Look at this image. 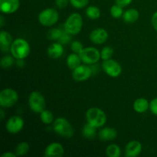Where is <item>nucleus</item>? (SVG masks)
<instances>
[{"instance_id": "1", "label": "nucleus", "mask_w": 157, "mask_h": 157, "mask_svg": "<svg viewBox=\"0 0 157 157\" xmlns=\"http://www.w3.org/2000/svg\"><path fill=\"white\" fill-rule=\"evenodd\" d=\"M10 51L15 58L24 59L30 53V46L27 41L23 38H17L12 42Z\"/></svg>"}, {"instance_id": "2", "label": "nucleus", "mask_w": 157, "mask_h": 157, "mask_svg": "<svg viewBox=\"0 0 157 157\" xmlns=\"http://www.w3.org/2000/svg\"><path fill=\"white\" fill-rule=\"evenodd\" d=\"M86 118L87 123L94 126L97 128L103 127L107 121V116L105 113L98 107H92L87 110L86 113Z\"/></svg>"}, {"instance_id": "3", "label": "nucleus", "mask_w": 157, "mask_h": 157, "mask_svg": "<svg viewBox=\"0 0 157 157\" xmlns=\"http://www.w3.org/2000/svg\"><path fill=\"white\" fill-rule=\"evenodd\" d=\"M54 130L60 136L64 138H71L73 136L75 130L71 124L63 117L57 118L54 122Z\"/></svg>"}, {"instance_id": "4", "label": "nucleus", "mask_w": 157, "mask_h": 157, "mask_svg": "<svg viewBox=\"0 0 157 157\" xmlns=\"http://www.w3.org/2000/svg\"><path fill=\"white\" fill-rule=\"evenodd\" d=\"M83 25L82 17L78 13H73L67 18L64 23V29L71 35H78Z\"/></svg>"}, {"instance_id": "5", "label": "nucleus", "mask_w": 157, "mask_h": 157, "mask_svg": "<svg viewBox=\"0 0 157 157\" xmlns=\"http://www.w3.org/2000/svg\"><path fill=\"white\" fill-rule=\"evenodd\" d=\"M29 104L31 110L41 113L45 108V100L40 92L34 91L29 95Z\"/></svg>"}, {"instance_id": "6", "label": "nucleus", "mask_w": 157, "mask_h": 157, "mask_svg": "<svg viewBox=\"0 0 157 157\" xmlns=\"http://www.w3.org/2000/svg\"><path fill=\"white\" fill-rule=\"evenodd\" d=\"M59 18L58 12L55 9H46L40 12L38 15L39 22L44 26H52L55 25Z\"/></svg>"}, {"instance_id": "7", "label": "nucleus", "mask_w": 157, "mask_h": 157, "mask_svg": "<svg viewBox=\"0 0 157 157\" xmlns=\"http://www.w3.org/2000/svg\"><path fill=\"white\" fill-rule=\"evenodd\" d=\"M18 95L12 88L4 89L0 93V105L2 107H10L16 104Z\"/></svg>"}, {"instance_id": "8", "label": "nucleus", "mask_w": 157, "mask_h": 157, "mask_svg": "<svg viewBox=\"0 0 157 157\" xmlns=\"http://www.w3.org/2000/svg\"><path fill=\"white\" fill-rule=\"evenodd\" d=\"M81 61L87 64H95L101 58V52L95 48L89 47L83 49L79 54Z\"/></svg>"}, {"instance_id": "9", "label": "nucleus", "mask_w": 157, "mask_h": 157, "mask_svg": "<svg viewBox=\"0 0 157 157\" xmlns=\"http://www.w3.org/2000/svg\"><path fill=\"white\" fill-rule=\"evenodd\" d=\"M102 67L104 71L112 78H117L122 72V67H121V64L112 59L104 61L102 64Z\"/></svg>"}, {"instance_id": "10", "label": "nucleus", "mask_w": 157, "mask_h": 157, "mask_svg": "<svg viewBox=\"0 0 157 157\" xmlns=\"http://www.w3.org/2000/svg\"><path fill=\"white\" fill-rule=\"evenodd\" d=\"M6 129L10 133H18L24 127V121L21 117L13 116L8 120L6 123Z\"/></svg>"}, {"instance_id": "11", "label": "nucleus", "mask_w": 157, "mask_h": 157, "mask_svg": "<svg viewBox=\"0 0 157 157\" xmlns=\"http://www.w3.org/2000/svg\"><path fill=\"white\" fill-rule=\"evenodd\" d=\"M92 74V71L88 66L80 65L72 72V78L77 81H84L88 79Z\"/></svg>"}, {"instance_id": "12", "label": "nucleus", "mask_w": 157, "mask_h": 157, "mask_svg": "<svg viewBox=\"0 0 157 157\" xmlns=\"http://www.w3.org/2000/svg\"><path fill=\"white\" fill-rule=\"evenodd\" d=\"M19 6V0H0V9L3 13H14L18 10Z\"/></svg>"}, {"instance_id": "13", "label": "nucleus", "mask_w": 157, "mask_h": 157, "mask_svg": "<svg viewBox=\"0 0 157 157\" xmlns=\"http://www.w3.org/2000/svg\"><path fill=\"white\" fill-rule=\"evenodd\" d=\"M107 38H108V33L105 29L101 28L94 29L90 34V40L94 44H103L107 41Z\"/></svg>"}, {"instance_id": "14", "label": "nucleus", "mask_w": 157, "mask_h": 157, "mask_svg": "<svg viewBox=\"0 0 157 157\" xmlns=\"http://www.w3.org/2000/svg\"><path fill=\"white\" fill-rule=\"evenodd\" d=\"M64 147L59 143H52L45 149L44 156L46 157H61L64 154Z\"/></svg>"}, {"instance_id": "15", "label": "nucleus", "mask_w": 157, "mask_h": 157, "mask_svg": "<svg viewBox=\"0 0 157 157\" xmlns=\"http://www.w3.org/2000/svg\"><path fill=\"white\" fill-rule=\"evenodd\" d=\"M142 145L139 141L133 140L128 143L125 147V156L127 157H136L140 154Z\"/></svg>"}, {"instance_id": "16", "label": "nucleus", "mask_w": 157, "mask_h": 157, "mask_svg": "<svg viewBox=\"0 0 157 157\" xmlns=\"http://www.w3.org/2000/svg\"><path fill=\"white\" fill-rule=\"evenodd\" d=\"M48 55L52 59H57L60 58L64 53V48L61 43H53L51 44L47 50Z\"/></svg>"}, {"instance_id": "17", "label": "nucleus", "mask_w": 157, "mask_h": 157, "mask_svg": "<svg viewBox=\"0 0 157 157\" xmlns=\"http://www.w3.org/2000/svg\"><path fill=\"white\" fill-rule=\"evenodd\" d=\"M99 138L102 141L113 140L117 136V131L112 127H104L99 132Z\"/></svg>"}, {"instance_id": "18", "label": "nucleus", "mask_w": 157, "mask_h": 157, "mask_svg": "<svg viewBox=\"0 0 157 157\" xmlns=\"http://www.w3.org/2000/svg\"><path fill=\"white\" fill-rule=\"evenodd\" d=\"M12 37L9 32L6 31H2L0 33V43H1V49L3 52L8 51L11 48L12 42Z\"/></svg>"}, {"instance_id": "19", "label": "nucleus", "mask_w": 157, "mask_h": 157, "mask_svg": "<svg viewBox=\"0 0 157 157\" xmlns=\"http://www.w3.org/2000/svg\"><path fill=\"white\" fill-rule=\"evenodd\" d=\"M150 107L148 101L145 98H139L133 103V109L138 113H144Z\"/></svg>"}, {"instance_id": "20", "label": "nucleus", "mask_w": 157, "mask_h": 157, "mask_svg": "<svg viewBox=\"0 0 157 157\" xmlns=\"http://www.w3.org/2000/svg\"><path fill=\"white\" fill-rule=\"evenodd\" d=\"M82 134L84 137L86 138V139L94 140L97 134V127L87 123L83 127Z\"/></svg>"}, {"instance_id": "21", "label": "nucleus", "mask_w": 157, "mask_h": 157, "mask_svg": "<svg viewBox=\"0 0 157 157\" xmlns=\"http://www.w3.org/2000/svg\"><path fill=\"white\" fill-rule=\"evenodd\" d=\"M81 61H81L79 55H78L76 53L71 54L67 58V64L69 68L71 70H75V68L79 67L81 65Z\"/></svg>"}, {"instance_id": "22", "label": "nucleus", "mask_w": 157, "mask_h": 157, "mask_svg": "<svg viewBox=\"0 0 157 157\" xmlns=\"http://www.w3.org/2000/svg\"><path fill=\"white\" fill-rule=\"evenodd\" d=\"M123 18L127 23H133L139 18V12L136 9H128L124 13Z\"/></svg>"}, {"instance_id": "23", "label": "nucleus", "mask_w": 157, "mask_h": 157, "mask_svg": "<svg viewBox=\"0 0 157 157\" xmlns=\"http://www.w3.org/2000/svg\"><path fill=\"white\" fill-rule=\"evenodd\" d=\"M106 153L109 157H120L121 155V150L117 144H111L107 147Z\"/></svg>"}, {"instance_id": "24", "label": "nucleus", "mask_w": 157, "mask_h": 157, "mask_svg": "<svg viewBox=\"0 0 157 157\" xmlns=\"http://www.w3.org/2000/svg\"><path fill=\"white\" fill-rule=\"evenodd\" d=\"M86 15L90 19H97L101 16V11L96 6H89L86 9Z\"/></svg>"}, {"instance_id": "25", "label": "nucleus", "mask_w": 157, "mask_h": 157, "mask_svg": "<svg viewBox=\"0 0 157 157\" xmlns=\"http://www.w3.org/2000/svg\"><path fill=\"white\" fill-rule=\"evenodd\" d=\"M29 145L28 143L25 142H22L20 143L19 144H18L15 148V154L16 156H24L25 155L26 153L29 152Z\"/></svg>"}, {"instance_id": "26", "label": "nucleus", "mask_w": 157, "mask_h": 157, "mask_svg": "<svg viewBox=\"0 0 157 157\" xmlns=\"http://www.w3.org/2000/svg\"><path fill=\"white\" fill-rule=\"evenodd\" d=\"M40 118H41V121H42L44 124H49L53 122L54 121V115L49 110H44L40 114Z\"/></svg>"}, {"instance_id": "27", "label": "nucleus", "mask_w": 157, "mask_h": 157, "mask_svg": "<svg viewBox=\"0 0 157 157\" xmlns=\"http://www.w3.org/2000/svg\"><path fill=\"white\" fill-rule=\"evenodd\" d=\"M113 50L112 48L109 47V46L104 47L101 52V59H103L104 61L110 59L112 57V55H113Z\"/></svg>"}, {"instance_id": "28", "label": "nucleus", "mask_w": 157, "mask_h": 157, "mask_svg": "<svg viewBox=\"0 0 157 157\" xmlns=\"http://www.w3.org/2000/svg\"><path fill=\"white\" fill-rule=\"evenodd\" d=\"M122 8L123 7L118 6L117 4H116V5H114V6H112L111 9H110V14H111L112 16L115 18H121V17L124 15V13H123Z\"/></svg>"}, {"instance_id": "29", "label": "nucleus", "mask_w": 157, "mask_h": 157, "mask_svg": "<svg viewBox=\"0 0 157 157\" xmlns=\"http://www.w3.org/2000/svg\"><path fill=\"white\" fill-rule=\"evenodd\" d=\"M62 31L58 29H53L48 33V38L51 40H58L62 35Z\"/></svg>"}, {"instance_id": "30", "label": "nucleus", "mask_w": 157, "mask_h": 157, "mask_svg": "<svg viewBox=\"0 0 157 157\" xmlns=\"http://www.w3.org/2000/svg\"><path fill=\"white\" fill-rule=\"evenodd\" d=\"M70 2L76 9H82L87 6L89 0H70Z\"/></svg>"}, {"instance_id": "31", "label": "nucleus", "mask_w": 157, "mask_h": 157, "mask_svg": "<svg viewBox=\"0 0 157 157\" xmlns=\"http://www.w3.org/2000/svg\"><path fill=\"white\" fill-rule=\"evenodd\" d=\"M14 61L13 58L11 56H5L1 59V66L3 68H7V67H11L13 64Z\"/></svg>"}, {"instance_id": "32", "label": "nucleus", "mask_w": 157, "mask_h": 157, "mask_svg": "<svg viewBox=\"0 0 157 157\" xmlns=\"http://www.w3.org/2000/svg\"><path fill=\"white\" fill-rule=\"evenodd\" d=\"M71 48L72 52L79 55V54L81 53V51L84 49V48H83V44H81L80 41H73V42L71 43Z\"/></svg>"}, {"instance_id": "33", "label": "nucleus", "mask_w": 157, "mask_h": 157, "mask_svg": "<svg viewBox=\"0 0 157 157\" xmlns=\"http://www.w3.org/2000/svg\"><path fill=\"white\" fill-rule=\"evenodd\" d=\"M70 35L71 34L66 32V31L64 32H62V35H61V36L58 39V42L61 43V44H67L71 41V37Z\"/></svg>"}, {"instance_id": "34", "label": "nucleus", "mask_w": 157, "mask_h": 157, "mask_svg": "<svg viewBox=\"0 0 157 157\" xmlns=\"http://www.w3.org/2000/svg\"><path fill=\"white\" fill-rule=\"evenodd\" d=\"M150 109L153 114L157 116V98L153 99L150 103Z\"/></svg>"}, {"instance_id": "35", "label": "nucleus", "mask_w": 157, "mask_h": 157, "mask_svg": "<svg viewBox=\"0 0 157 157\" xmlns=\"http://www.w3.org/2000/svg\"><path fill=\"white\" fill-rule=\"evenodd\" d=\"M55 4L59 9H64L68 4V0H55Z\"/></svg>"}, {"instance_id": "36", "label": "nucleus", "mask_w": 157, "mask_h": 157, "mask_svg": "<svg viewBox=\"0 0 157 157\" xmlns=\"http://www.w3.org/2000/svg\"><path fill=\"white\" fill-rule=\"evenodd\" d=\"M132 1H133V0H115L116 4H117L118 6H121V7L123 8L129 6V5L132 2Z\"/></svg>"}, {"instance_id": "37", "label": "nucleus", "mask_w": 157, "mask_h": 157, "mask_svg": "<svg viewBox=\"0 0 157 157\" xmlns=\"http://www.w3.org/2000/svg\"><path fill=\"white\" fill-rule=\"evenodd\" d=\"M152 25H153L155 30L157 31V12H155L152 17Z\"/></svg>"}, {"instance_id": "38", "label": "nucleus", "mask_w": 157, "mask_h": 157, "mask_svg": "<svg viewBox=\"0 0 157 157\" xmlns=\"http://www.w3.org/2000/svg\"><path fill=\"white\" fill-rule=\"evenodd\" d=\"M16 154H14V153H11V152H7V153H5L2 155V157H16Z\"/></svg>"}, {"instance_id": "39", "label": "nucleus", "mask_w": 157, "mask_h": 157, "mask_svg": "<svg viewBox=\"0 0 157 157\" xmlns=\"http://www.w3.org/2000/svg\"><path fill=\"white\" fill-rule=\"evenodd\" d=\"M5 25V18L3 15H0V26L3 27Z\"/></svg>"}, {"instance_id": "40", "label": "nucleus", "mask_w": 157, "mask_h": 157, "mask_svg": "<svg viewBox=\"0 0 157 157\" xmlns=\"http://www.w3.org/2000/svg\"><path fill=\"white\" fill-rule=\"evenodd\" d=\"M4 117H5L4 111H3L2 109H1V110H0V119L3 120V118H4Z\"/></svg>"}]
</instances>
